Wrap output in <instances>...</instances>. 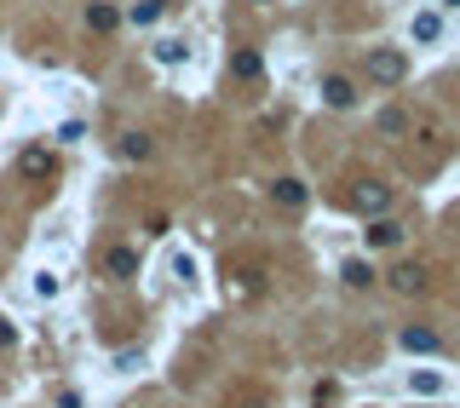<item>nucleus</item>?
I'll use <instances>...</instances> for the list:
<instances>
[{
  "instance_id": "f257e3e1",
  "label": "nucleus",
  "mask_w": 460,
  "mask_h": 408,
  "mask_svg": "<svg viewBox=\"0 0 460 408\" xmlns=\"http://www.w3.org/2000/svg\"><path fill=\"white\" fill-rule=\"evenodd\" d=\"M345 208H351V213H369V219H380V213L392 208V184H385V178H362V184L345 196Z\"/></svg>"
},
{
  "instance_id": "4468645a",
  "label": "nucleus",
  "mask_w": 460,
  "mask_h": 408,
  "mask_svg": "<svg viewBox=\"0 0 460 408\" xmlns=\"http://www.w3.org/2000/svg\"><path fill=\"white\" fill-rule=\"evenodd\" d=\"M438 29H443L438 12H420V18H415V41H438Z\"/></svg>"
},
{
  "instance_id": "f8f14e48",
  "label": "nucleus",
  "mask_w": 460,
  "mask_h": 408,
  "mask_svg": "<svg viewBox=\"0 0 460 408\" xmlns=\"http://www.w3.org/2000/svg\"><path fill=\"white\" fill-rule=\"evenodd\" d=\"M403 345H408V351H438V333H432V328H403Z\"/></svg>"
},
{
  "instance_id": "dca6fc26",
  "label": "nucleus",
  "mask_w": 460,
  "mask_h": 408,
  "mask_svg": "<svg viewBox=\"0 0 460 408\" xmlns=\"http://www.w3.org/2000/svg\"><path fill=\"white\" fill-rule=\"evenodd\" d=\"M380 133H397V138H403V133H408V115H403V110H385V115H380Z\"/></svg>"
},
{
  "instance_id": "20e7f679",
  "label": "nucleus",
  "mask_w": 460,
  "mask_h": 408,
  "mask_svg": "<svg viewBox=\"0 0 460 408\" xmlns=\"http://www.w3.org/2000/svg\"><path fill=\"white\" fill-rule=\"evenodd\" d=\"M426 265H397L392 271V287H397V294H426Z\"/></svg>"
},
{
  "instance_id": "6e6552de",
  "label": "nucleus",
  "mask_w": 460,
  "mask_h": 408,
  "mask_svg": "<svg viewBox=\"0 0 460 408\" xmlns=\"http://www.w3.org/2000/svg\"><path fill=\"white\" fill-rule=\"evenodd\" d=\"M18 167H23L29 178H52V167H58V161H52V150H23V161H18Z\"/></svg>"
},
{
  "instance_id": "9d476101",
  "label": "nucleus",
  "mask_w": 460,
  "mask_h": 408,
  "mask_svg": "<svg viewBox=\"0 0 460 408\" xmlns=\"http://www.w3.org/2000/svg\"><path fill=\"white\" fill-rule=\"evenodd\" d=\"M104 271H110V276L139 271V254H132V247H110V254H104Z\"/></svg>"
},
{
  "instance_id": "1a4fd4ad",
  "label": "nucleus",
  "mask_w": 460,
  "mask_h": 408,
  "mask_svg": "<svg viewBox=\"0 0 460 408\" xmlns=\"http://www.w3.org/2000/svg\"><path fill=\"white\" fill-rule=\"evenodd\" d=\"M185 58H190L185 41H155V64H162V69H178Z\"/></svg>"
},
{
  "instance_id": "a211bd4d",
  "label": "nucleus",
  "mask_w": 460,
  "mask_h": 408,
  "mask_svg": "<svg viewBox=\"0 0 460 408\" xmlns=\"http://www.w3.org/2000/svg\"><path fill=\"white\" fill-rule=\"evenodd\" d=\"M6 345H12V328H6V317H0V351H6Z\"/></svg>"
},
{
  "instance_id": "6ab92c4d",
  "label": "nucleus",
  "mask_w": 460,
  "mask_h": 408,
  "mask_svg": "<svg viewBox=\"0 0 460 408\" xmlns=\"http://www.w3.org/2000/svg\"><path fill=\"white\" fill-rule=\"evenodd\" d=\"M443 6H460V0H443Z\"/></svg>"
},
{
  "instance_id": "f03ea898",
  "label": "nucleus",
  "mask_w": 460,
  "mask_h": 408,
  "mask_svg": "<svg viewBox=\"0 0 460 408\" xmlns=\"http://www.w3.org/2000/svg\"><path fill=\"white\" fill-rule=\"evenodd\" d=\"M369 75H374V81H385V87H397V81L408 75L403 52H369Z\"/></svg>"
},
{
  "instance_id": "39448f33",
  "label": "nucleus",
  "mask_w": 460,
  "mask_h": 408,
  "mask_svg": "<svg viewBox=\"0 0 460 408\" xmlns=\"http://www.w3.org/2000/svg\"><path fill=\"white\" fill-rule=\"evenodd\" d=\"M369 247H403V224H397V219H374L369 224Z\"/></svg>"
},
{
  "instance_id": "2eb2a0df",
  "label": "nucleus",
  "mask_w": 460,
  "mask_h": 408,
  "mask_svg": "<svg viewBox=\"0 0 460 408\" xmlns=\"http://www.w3.org/2000/svg\"><path fill=\"white\" fill-rule=\"evenodd\" d=\"M121 155H127V161H144V155H150V138H144V133H127V138H121Z\"/></svg>"
},
{
  "instance_id": "9b49d317",
  "label": "nucleus",
  "mask_w": 460,
  "mask_h": 408,
  "mask_svg": "<svg viewBox=\"0 0 460 408\" xmlns=\"http://www.w3.org/2000/svg\"><path fill=\"white\" fill-rule=\"evenodd\" d=\"M87 23H92V29H115L121 12L110 6V0H92V6H87Z\"/></svg>"
},
{
  "instance_id": "7ed1b4c3",
  "label": "nucleus",
  "mask_w": 460,
  "mask_h": 408,
  "mask_svg": "<svg viewBox=\"0 0 460 408\" xmlns=\"http://www.w3.org/2000/svg\"><path fill=\"white\" fill-rule=\"evenodd\" d=\"M322 104H329V110H351V104H357V87H351L345 75H329L322 81Z\"/></svg>"
},
{
  "instance_id": "423d86ee",
  "label": "nucleus",
  "mask_w": 460,
  "mask_h": 408,
  "mask_svg": "<svg viewBox=\"0 0 460 408\" xmlns=\"http://www.w3.org/2000/svg\"><path fill=\"white\" fill-rule=\"evenodd\" d=\"M271 196L282 201V208H305V201H311V190L299 184V178H276V184H271Z\"/></svg>"
},
{
  "instance_id": "ddd939ff",
  "label": "nucleus",
  "mask_w": 460,
  "mask_h": 408,
  "mask_svg": "<svg viewBox=\"0 0 460 408\" xmlns=\"http://www.w3.org/2000/svg\"><path fill=\"white\" fill-rule=\"evenodd\" d=\"M340 276H345V287H369V282H374V271L362 265V259H345V271H340Z\"/></svg>"
},
{
  "instance_id": "0eeeda50",
  "label": "nucleus",
  "mask_w": 460,
  "mask_h": 408,
  "mask_svg": "<svg viewBox=\"0 0 460 408\" xmlns=\"http://www.w3.org/2000/svg\"><path fill=\"white\" fill-rule=\"evenodd\" d=\"M230 69H236V81H265V58H259V52H248V46H242V52L230 58Z\"/></svg>"
},
{
  "instance_id": "f3484780",
  "label": "nucleus",
  "mask_w": 460,
  "mask_h": 408,
  "mask_svg": "<svg viewBox=\"0 0 460 408\" xmlns=\"http://www.w3.org/2000/svg\"><path fill=\"white\" fill-rule=\"evenodd\" d=\"M81 138H87V122H64V127H58V144H81Z\"/></svg>"
}]
</instances>
